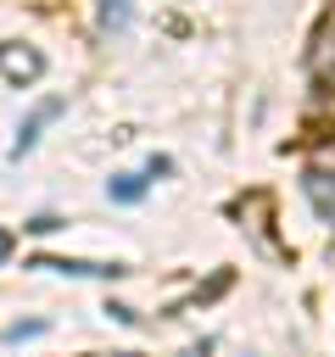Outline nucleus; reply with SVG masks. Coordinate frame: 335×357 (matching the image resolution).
<instances>
[{
    "label": "nucleus",
    "instance_id": "39448f33",
    "mask_svg": "<svg viewBox=\"0 0 335 357\" xmlns=\"http://www.w3.org/2000/svg\"><path fill=\"white\" fill-rule=\"evenodd\" d=\"M145 190H151V178H145V173H117V178L106 184V195H112L117 206H134V201H145Z\"/></svg>",
    "mask_w": 335,
    "mask_h": 357
},
{
    "label": "nucleus",
    "instance_id": "7ed1b4c3",
    "mask_svg": "<svg viewBox=\"0 0 335 357\" xmlns=\"http://www.w3.org/2000/svg\"><path fill=\"white\" fill-rule=\"evenodd\" d=\"M302 190H307V201L318 206V218H324V223H335V173L307 167V173H302Z\"/></svg>",
    "mask_w": 335,
    "mask_h": 357
},
{
    "label": "nucleus",
    "instance_id": "f03ea898",
    "mask_svg": "<svg viewBox=\"0 0 335 357\" xmlns=\"http://www.w3.org/2000/svg\"><path fill=\"white\" fill-rule=\"evenodd\" d=\"M28 268H45V273H67V279H123V273H128L123 262H78V257H34Z\"/></svg>",
    "mask_w": 335,
    "mask_h": 357
},
{
    "label": "nucleus",
    "instance_id": "1a4fd4ad",
    "mask_svg": "<svg viewBox=\"0 0 335 357\" xmlns=\"http://www.w3.org/2000/svg\"><path fill=\"white\" fill-rule=\"evenodd\" d=\"M39 329H45V324H11V329H6V340H22V335H39Z\"/></svg>",
    "mask_w": 335,
    "mask_h": 357
},
{
    "label": "nucleus",
    "instance_id": "0eeeda50",
    "mask_svg": "<svg viewBox=\"0 0 335 357\" xmlns=\"http://www.w3.org/2000/svg\"><path fill=\"white\" fill-rule=\"evenodd\" d=\"M61 229V218L56 212H39V218H28V234H56Z\"/></svg>",
    "mask_w": 335,
    "mask_h": 357
},
{
    "label": "nucleus",
    "instance_id": "20e7f679",
    "mask_svg": "<svg viewBox=\"0 0 335 357\" xmlns=\"http://www.w3.org/2000/svg\"><path fill=\"white\" fill-rule=\"evenodd\" d=\"M0 73L6 78H17V84H34L39 73H45V56H34V50H11V45H0Z\"/></svg>",
    "mask_w": 335,
    "mask_h": 357
},
{
    "label": "nucleus",
    "instance_id": "423d86ee",
    "mask_svg": "<svg viewBox=\"0 0 335 357\" xmlns=\"http://www.w3.org/2000/svg\"><path fill=\"white\" fill-rule=\"evenodd\" d=\"M100 28H128V0H100Z\"/></svg>",
    "mask_w": 335,
    "mask_h": 357
},
{
    "label": "nucleus",
    "instance_id": "f257e3e1",
    "mask_svg": "<svg viewBox=\"0 0 335 357\" xmlns=\"http://www.w3.org/2000/svg\"><path fill=\"white\" fill-rule=\"evenodd\" d=\"M61 112H67V100H61V95H50V100H39V106L28 112V123L17 128V139H11V162H22V156H28L34 145H39V134H45V123H56Z\"/></svg>",
    "mask_w": 335,
    "mask_h": 357
},
{
    "label": "nucleus",
    "instance_id": "9d476101",
    "mask_svg": "<svg viewBox=\"0 0 335 357\" xmlns=\"http://www.w3.org/2000/svg\"><path fill=\"white\" fill-rule=\"evenodd\" d=\"M6 257H11V234L0 229V262H6Z\"/></svg>",
    "mask_w": 335,
    "mask_h": 357
},
{
    "label": "nucleus",
    "instance_id": "6e6552de",
    "mask_svg": "<svg viewBox=\"0 0 335 357\" xmlns=\"http://www.w3.org/2000/svg\"><path fill=\"white\" fill-rule=\"evenodd\" d=\"M106 312H112V318H117V324H140V312H134V307H123V301H112V307H106Z\"/></svg>",
    "mask_w": 335,
    "mask_h": 357
}]
</instances>
